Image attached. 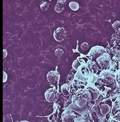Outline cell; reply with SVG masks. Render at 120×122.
I'll return each mask as SVG.
<instances>
[{
    "label": "cell",
    "instance_id": "cell-11",
    "mask_svg": "<svg viewBox=\"0 0 120 122\" xmlns=\"http://www.w3.org/2000/svg\"><path fill=\"white\" fill-rule=\"evenodd\" d=\"M8 79V76L5 72L3 71V82H6Z\"/></svg>",
    "mask_w": 120,
    "mask_h": 122
},
{
    "label": "cell",
    "instance_id": "cell-4",
    "mask_svg": "<svg viewBox=\"0 0 120 122\" xmlns=\"http://www.w3.org/2000/svg\"><path fill=\"white\" fill-rule=\"evenodd\" d=\"M66 0H58L54 7L55 10L58 13H61L63 11L64 9L65 3Z\"/></svg>",
    "mask_w": 120,
    "mask_h": 122
},
{
    "label": "cell",
    "instance_id": "cell-12",
    "mask_svg": "<svg viewBox=\"0 0 120 122\" xmlns=\"http://www.w3.org/2000/svg\"><path fill=\"white\" fill-rule=\"evenodd\" d=\"M78 61H77V60H75L73 62V68H74V69L75 70H77V67H78V65L77 64H78Z\"/></svg>",
    "mask_w": 120,
    "mask_h": 122
},
{
    "label": "cell",
    "instance_id": "cell-9",
    "mask_svg": "<svg viewBox=\"0 0 120 122\" xmlns=\"http://www.w3.org/2000/svg\"><path fill=\"white\" fill-rule=\"evenodd\" d=\"M73 118L72 116L70 115H68V116H66L63 120V122H73Z\"/></svg>",
    "mask_w": 120,
    "mask_h": 122
},
{
    "label": "cell",
    "instance_id": "cell-1",
    "mask_svg": "<svg viewBox=\"0 0 120 122\" xmlns=\"http://www.w3.org/2000/svg\"><path fill=\"white\" fill-rule=\"evenodd\" d=\"M67 32L63 28H58L54 32V37L58 42L63 41L67 36Z\"/></svg>",
    "mask_w": 120,
    "mask_h": 122
},
{
    "label": "cell",
    "instance_id": "cell-6",
    "mask_svg": "<svg viewBox=\"0 0 120 122\" xmlns=\"http://www.w3.org/2000/svg\"><path fill=\"white\" fill-rule=\"evenodd\" d=\"M69 8L72 10L76 11L78 10L79 8V5L78 3L75 1H72L70 2L69 4Z\"/></svg>",
    "mask_w": 120,
    "mask_h": 122
},
{
    "label": "cell",
    "instance_id": "cell-2",
    "mask_svg": "<svg viewBox=\"0 0 120 122\" xmlns=\"http://www.w3.org/2000/svg\"><path fill=\"white\" fill-rule=\"evenodd\" d=\"M57 93V90L54 88H50L47 90L44 94L47 101L50 103L54 102L56 98Z\"/></svg>",
    "mask_w": 120,
    "mask_h": 122
},
{
    "label": "cell",
    "instance_id": "cell-8",
    "mask_svg": "<svg viewBox=\"0 0 120 122\" xmlns=\"http://www.w3.org/2000/svg\"><path fill=\"white\" fill-rule=\"evenodd\" d=\"M63 50L62 49H60V48H58L55 50V54L56 56H58V57H61V56L63 55Z\"/></svg>",
    "mask_w": 120,
    "mask_h": 122
},
{
    "label": "cell",
    "instance_id": "cell-10",
    "mask_svg": "<svg viewBox=\"0 0 120 122\" xmlns=\"http://www.w3.org/2000/svg\"><path fill=\"white\" fill-rule=\"evenodd\" d=\"M81 48L82 50H87L89 48V45L87 43L84 42V43H82L81 45Z\"/></svg>",
    "mask_w": 120,
    "mask_h": 122
},
{
    "label": "cell",
    "instance_id": "cell-3",
    "mask_svg": "<svg viewBox=\"0 0 120 122\" xmlns=\"http://www.w3.org/2000/svg\"><path fill=\"white\" fill-rule=\"evenodd\" d=\"M47 78L48 81L50 83H55L58 81L59 75L56 71H52L48 73Z\"/></svg>",
    "mask_w": 120,
    "mask_h": 122
},
{
    "label": "cell",
    "instance_id": "cell-5",
    "mask_svg": "<svg viewBox=\"0 0 120 122\" xmlns=\"http://www.w3.org/2000/svg\"><path fill=\"white\" fill-rule=\"evenodd\" d=\"M68 86L67 84H64L61 87V92L63 95L66 96H69L70 94L68 90Z\"/></svg>",
    "mask_w": 120,
    "mask_h": 122
},
{
    "label": "cell",
    "instance_id": "cell-14",
    "mask_svg": "<svg viewBox=\"0 0 120 122\" xmlns=\"http://www.w3.org/2000/svg\"><path fill=\"white\" fill-rule=\"evenodd\" d=\"M28 122V121H22V122Z\"/></svg>",
    "mask_w": 120,
    "mask_h": 122
},
{
    "label": "cell",
    "instance_id": "cell-7",
    "mask_svg": "<svg viewBox=\"0 0 120 122\" xmlns=\"http://www.w3.org/2000/svg\"><path fill=\"white\" fill-rule=\"evenodd\" d=\"M40 7L42 11H46L49 8V4L47 1H43L40 4Z\"/></svg>",
    "mask_w": 120,
    "mask_h": 122
},
{
    "label": "cell",
    "instance_id": "cell-13",
    "mask_svg": "<svg viewBox=\"0 0 120 122\" xmlns=\"http://www.w3.org/2000/svg\"><path fill=\"white\" fill-rule=\"evenodd\" d=\"M8 55V52L5 49L3 50V59H4Z\"/></svg>",
    "mask_w": 120,
    "mask_h": 122
}]
</instances>
